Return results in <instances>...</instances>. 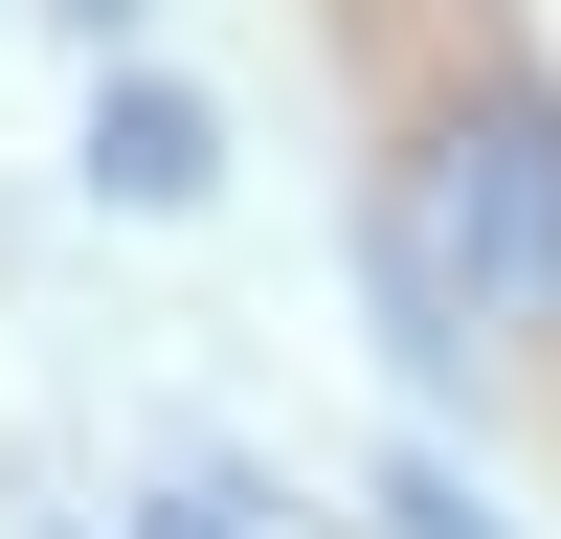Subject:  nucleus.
<instances>
[{"label":"nucleus","mask_w":561,"mask_h":539,"mask_svg":"<svg viewBox=\"0 0 561 539\" xmlns=\"http://www.w3.org/2000/svg\"><path fill=\"white\" fill-rule=\"evenodd\" d=\"M472 314H561V90H472L382 180V337L449 359Z\"/></svg>","instance_id":"1"},{"label":"nucleus","mask_w":561,"mask_h":539,"mask_svg":"<svg viewBox=\"0 0 561 539\" xmlns=\"http://www.w3.org/2000/svg\"><path fill=\"white\" fill-rule=\"evenodd\" d=\"M203 180H225V113H203V90L135 68L113 113H90V203H203Z\"/></svg>","instance_id":"2"},{"label":"nucleus","mask_w":561,"mask_h":539,"mask_svg":"<svg viewBox=\"0 0 561 539\" xmlns=\"http://www.w3.org/2000/svg\"><path fill=\"white\" fill-rule=\"evenodd\" d=\"M382 539H517V517H494L472 472H427V449H404V472H382Z\"/></svg>","instance_id":"3"},{"label":"nucleus","mask_w":561,"mask_h":539,"mask_svg":"<svg viewBox=\"0 0 561 539\" xmlns=\"http://www.w3.org/2000/svg\"><path fill=\"white\" fill-rule=\"evenodd\" d=\"M158 539H270V494H225V472H180V494H158Z\"/></svg>","instance_id":"4"},{"label":"nucleus","mask_w":561,"mask_h":539,"mask_svg":"<svg viewBox=\"0 0 561 539\" xmlns=\"http://www.w3.org/2000/svg\"><path fill=\"white\" fill-rule=\"evenodd\" d=\"M90 23H135V0H90Z\"/></svg>","instance_id":"5"}]
</instances>
